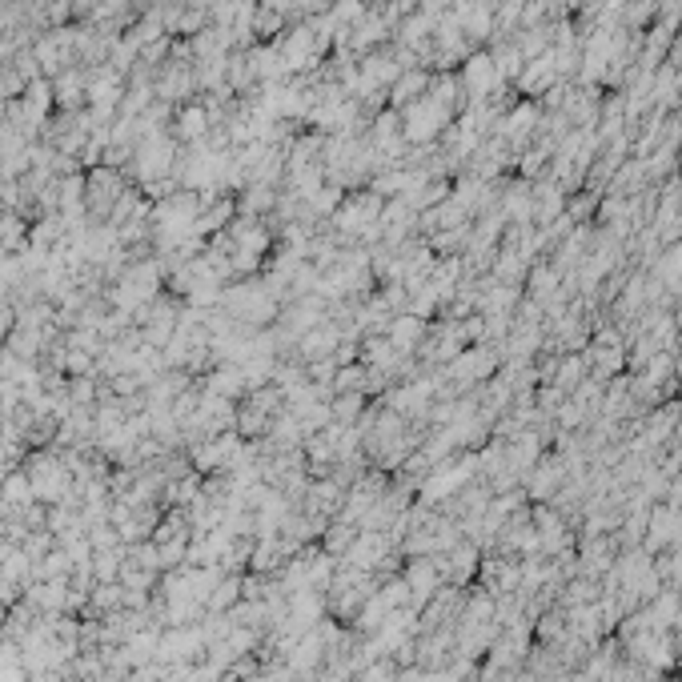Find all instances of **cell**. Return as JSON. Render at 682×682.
<instances>
[{
	"label": "cell",
	"mask_w": 682,
	"mask_h": 682,
	"mask_svg": "<svg viewBox=\"0 0 682 682\" xmlns=\"http://www.w3.org/2000/svg\"><path fill=\"white\" fill-rule=\"evenodd\" d=\"M494 370V354L490 350H474V354H462L458 362H454V374H458V382H470V378H482V374H490Z\"/></svg>",
	"instance_id": "1"
},
{
	"label": "cell",
	"mask_w": 682,
	"mask_h": 682,
	"mask_svg": "<svg viewBox=\"0 0 682 682\" xmlns=\"http://www.w3.org/2000/svg\"><path fill=\"white\" fill-rule=\"evenodd\" d=\"M418 337H422V321L418 317H402L394 325V333H390V346L394 350H410V346H418Z\"/></svg>",
	"instance_id": "2"
}]
</instances>
